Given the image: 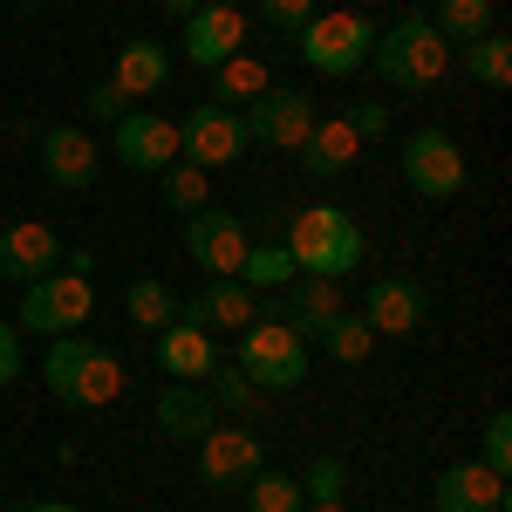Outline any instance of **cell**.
Listing matches in <instances>:
<instances>
[{"label":"cell","instance_id":"1","mask_svg":"<svg viewBox=\"0 0 512 512\" xmlns=\"http://www.w3.org/2000/svg\"><path fill=\"white\" fill-rule=\"evenodd\" d=\"M41 383L55 403H69V410H110L123 396V362L117 349H103V342H89V335H55L48 355H41Z\"/></svg>","mask_w":512,"mask_h":512},{"label":"cell","instance_id":"2","mask_svg":"<svg viewBox=\"0 0 512 512\" xmlns=\"http://www.w3.org/2000/svg\"><path fill=\"white\" fill-rule=\"evenodd\" d=\"M280 246L294 253L301 274H315V280H342V274L362 267V226H355V212H342V205H308V212H294Z\"/></svg>","mask_w":512,"mask_h":512},{"label":"cell","instance_id":"3","mask_svg":"<svg viewBox=\"0 0 512 512\" xmlns=\"http://www.w3.org/2000/svg\"><path fill=\"white\" fill-rule=\"evenodd\" d=\"M451 41L431 28V14H403L396 28H376V48H369V62H376V76L390 82V89H431V82L451 76Z\"/></svg>","mask_w":512,"mask_h":512},{"label":"cell","instance_id":"4","mask_svg":"<svg viewBox=\"0 0 512 512\" xmlns=\"http://www.w3.org/2000/svg\"><path fill=\"white\" fill-rule=\"evenodd\" d=\"M287 48H294L315 76H355V69L369 62V48H376V21L355 14V7H321Z\"/></svg>","mask_w":512,"mask_h":512},{"label":"cell","instance_id":"5","mask_svg":"<svg viewBox=\"0 0 512 512\" xmlns=\"http://www.w3.org/2000/svg\"><path fill=\"white\" fill-rule=\"evenodd\" d=\"M233 369L267 396L301 390V383H308V342H301L287 321H246V328H239V362Z\"/></svg>","mask_w":512,"mask_h":512},{"label":"cell","instance_id":"6","mask_svg":"<svg viewBox=\"0 0 512 512\" xmlns=\"http://www.w3.org/2000/svg\"><path fill=\"white\" fill-rule=\"evenodd\" d=\"M96 315V287L82 274H69V267H55V274H41L21 287V308H14V328L21 335H76L82 321Z\"/></svg>","mask_w":512,"mask_h":512},{"label":"cell","instance_id":"7","mask_svg":"<svg viewBox=\"0 0 512 512\" xmlns=\"http://www.w3.org/2000/svg\"><path fill=\"white\" fill-rule=\"evenodd\" d=\"M396 164H403V185H410L417 198H431V205L465 192V151H458L444 130H410Z\"/></svg>","mask_w":512,"mask_h":512},{"label":"cell","instance_id":"8","mask_svg":"<svg viewBox=\"0 0 512 512\" xmlns=\"http://www.w3.org/2000/svg\"><path fill=\"white\" fill-rule=\"evenodd\" d=\"M198 451V478H205V492H239L246 478L267 465V444H260V431H246V424H212V431L192 444Z\"/></svg>","mask_w":512,"mask_h":512},{"label":"cell","instance_id":"9","mask_svg":"<svg viewBox=\"0 0 512 512\" xmlns=\"http://www.w3.org/2000/svg\"><path fill=\"white\" fill-rule=\"evenodd\" d=\"M246 246H253V239L239 226V212H226V205H198L192 219H185V253L198 260L205 280H239Z\"/></svg>","mask_w":512,"mask_h":512},{"label":"cell","instance_id":"10","mask_svg":"<svg viewBox=\"0 0 512 512\" xmlns=\"http://www.w3.org/2000/svg\"><path fill=\"white\" fill-rule=\"evenodd\" d=\"M178 158L198 164V171L239 164L246 158V117L239 110H219V103H198L192 117L178 123Z\"/></svg>","mask_w":512,"mask_h":512},{"label":"cell","instance_id":"11","mask_svg":"<svg viewBox=\"0 0 512 512\" xmlns=\"http://www.w3.org/2000/svg\"><path fill=\"white\" fill-rule=\"evenodd\" d=\"M239 117H246V144L301 151V137L315 130V103H308V89H267V96H253Z\"/></svg>","mask_w":512,"mask_h":512},{"label":"cell","instance_id":"12","mask_svg":"<svg viewBox=\"0 0 512 512\" xmlns=\"http://www.w3.org/2000/svg\"><path fill=\"white\" fill-rule=\"evenodd\" d=\"M239 48H246V14L239 7H192L185 21H178V55L192 62V69H219V62H233Z\"/></svg>","mask_w":512,"mask_h":512},{"label":"cell","instance_id":"13","mask_svg":"<svg viewBox=\"0 0 512 512\" xmlns=\"http://www.w3.org/2000/svg\"><path fill=\"white\" fill-rule=\"evenodd\" d=\"M41 151V171H48V185H62V192H89L96 185V171H103V151H96V137L76 130V123H48L35 137Z\"/></svg>","mask_w":512,"mask_h":512},{"label":"cell","instance_id":"14","mask_svg":"<svg viewBox=\"0 0 512 512\" xmlns=\"http://www.w3.org/2000/svg\"><path fill=\"white\" fill-rule=\"evenodd\" d=\"M110 130H117V164L123 171H151V178H158L164 164H178V123L158 117V110H123Z\"/></svg>","mask_w":512,"mask_h":512},{"label":"cell","instance_id":"15","mask_svg":"<svg viewBox=\"0 0 512 512\" xmlns=\"http://www.w3.org/2000/svg\"><path fill=\"white\" fill-rule=\"evenodd\" d=\"M424 315H431V294L410 274H383V280H369V294H362V321L376 335H410Z\"/></svg>","mask_w":512,"mask_h":512},{"label":"cell","instance_id":"16","mask_svg":"<svg viewBox=\"0 0 512 512\" xmlns=\"http://www.w3.org/2000/svg\"><path fill=\"white\" fill-rule=\"evenodd\" d=\"M151 417H158V431L171 437V444H198V437L212 431L226 410L212 403V390H205V383H164L158 403H151Z\"/></svg>","mask_w":512,"mask_h":512},{"label":"cell","instance_id":"17","mask_svg":"<svg viewBox=\"0 0 512 512\" xmlns=\"http://www.w3.org/2000/svg\"><path fill=\"white\" fill-rule=\"evenodd\" d=\"M55 267H62V239L48 233L41 219H21V226H7V233H0V280L28 287V280L55 274Z\"/></svg>","mask_w":512,"mask_h":512},{"label":"cell","instance_id":"18","mask_svg":"<svg viewBox=\"0 0 512 512\" xmlns=\"http://www.w3.org/2000/svg\"><path fill=\"white\" fill-rule=\"evenodd\" d=\"M178 321H192L205 335H219V328H246L253 321V287H239V280H198L192 294L178 301Z\"/></svg>","mask_w":512,"mask_h":512},{"label":"cell","instance_id":"19","mask_svg":"<svg viewBox=\"0 0 512 512\" xmlns=\"http://www.w3.org/2000/svg\"><path fill=\"white\" fill-rule=\"evenodd\" d=\"M164 82H171V48L151 35H130L117 48V69H110V89H117L123 103H137V96H158Z\"/></svg>","mask_w":512,"mask_h":512},{"label":"cell","instance_id":"20","mask_svg":"<svg viewBox=\"0 0 512 512\" xmlns=\"http://www.w3.org/2000/svg\"><path fill=\"white\" fill-rule=\"evenodd\" d=\"M437 512H506L512 506V492H506V478L499 472H485V465H451V472L437 478Z\"/></svg>","mask_w":512,"mask_h":512},{"label":"cell","instance_id":"21","mask_svg":"<svg viewBox=\"0 0 512 512\" xmlns=\"http://www.w3.org/2000/svg\"><path fill=\"white\" fill-rule=\"evenodd\" d=\"M158 369L171 383H205L219 369V342L192 321H171V328H158Z\"/></svg>","mask_w":512,"mask_h":512},{"label":"cell","instance_id":"22","mask_svg":"<svg viewBox=\"0 0 512 512\" xmlns=\"http://www.w3.org/2000/svg\"><path fill=\"white\" fill-rule=\"evenodd\" d=\"M355 158H362V137H355L342 117H328V123L315 117V130L301 137V164H308V178H342Z\"/></svg>","mask_w":512,"mask_h":512},{"label":"cell","instance_id":"23","mask_svg":"<svg viewBox=\"0 0 512 512\" xmlns=\"http://www.w3.org/2000/svg\"><path fill=\"white\" fill-rule=\"evenodd\" d=\"M205 76H212V89H205V96H212L219 110H246L253 96H267V89H274V69H267L260 55H246V48H239L233 62L205 69Z\"/></svg>","mask_w":512,"mask_h":512},{"label":"cell","instance_id":"24","mask_svg":"<svg viewBox=\"0 0 512 512\" xmlns=\"http://www.w3.org/2000/svg\"><path fill=\"white\" fill-rule=\"evenodd\" d=\"M431 28L451 41V48H472L478 35H492V28H499V0H437Z\"/></svg>","mask_w":512,"mask_h":512},{"label":"cell","instance_id":"25","mask_svg":"<svg viewBox=\"0 0 512 512\" xmlns=\"http://www.w3.org/2000/svg\"><path fill=\"white\" fill-rule=\"evenodd\" d=\"M123 315L137 321L144 335H158V328L178 321V294H171L158 274H144V280H130V287H123Z\"/></svg>","mask_w":512,"mask_h":512},{"label":"cell","instance_id":"26","mask_svg":"<svg viewBox=\"0 0 512 512\" xmlns=\"http://www.w3.org/2000/svg\"><path fill=\"white\" fill-rule=\"evenodd\" d=\"M294 274H301V267H294V253H287L280 239H267V246H246V260H239V287H253V294H280Z\"/></svg>","mask_w":512,"mask_h":512},{"label":"cell","instance_id":"27","mask_svg":"<svg viewBox=\"0 0 512 512\" xmlns=\"http://www.w3.org/2000/svg\"><path fill=\"white\" fill-rule=\"evenodd\" d=\"M465 76L478 82V89H506L512 82V41L492 28V35H478L472 48H465Z\"/></svg>","mask_w":512,"mask_h":512},{"label":"cell","instance_id":"28","mask_svg":"<svg viewBox=\"0 0 512 512\" xmlns=\"http://www.w3.org/2000/svg\"><path fill=\"white\" fill-rule=\"evenodd\" d=\"M239 492H246V512H301V506H308V499H301V478L267 472V465L246 478Z\"/></svg>","mask_w":512,"mask_h":512},{"label":"cell","instance_id":"29","mask_svg":"<svg viewBox=\"0 0 512 512\" xmlns=\"http://www.w3.org/2000/svg\"><path fill=\"white\" fill-rule=\"evenodd\" d=\"M205 178H212V171H198V164H164L158 171V198L164 205H171V212H185V219H192L198 205H212V192H205Z\"/></svg>","mask_w":512,"mask_h":512},{"label":"cell","instance_id":"30","mask_svg":"<svg viewBox=\"0 0 512 512\" xmlns=\"http://www.w3.org/2000/svg\"><path fill=\"white\" fill-rule=\"evenodd\" d=\"M205 390H212L219 410H239V417H260V410H267V390H253V383H246L239 369H226V362L205 376Z\"/></svg>","mask_w":512,"mask_h":512},{"label":"cell","instance_id":"31","mask_svg":"<svg viewBox=\"0 0 512 512\" xmlns=\"http://www.w3.org/2000/svg\"><path fill=\"white\" fill-rule=\"evenodd\" d=\"M321 349L335 355V362H369V349H376V328L362 315H335L328 321V335H321Z\"/></svg>","mask_w":512,"mask_h":512},{"label":"cell","instance_id":"32","mask_svg":"<svg viewBox=\"0 0 512 512\" xmlns=\"http://www.w3.org/2000/svg\"><path fill=\"white\" fill-rule=\"evenodd\" d=\"M478 465H485V472H499V478L512 472V417H506V410H492V417H485V437H478Z\"/></svg>","mask_w":512,"mask_h":512},{"label":"cell","instance_id":"33","mask_svg":"<svg viewBox=\"0 0 512 512\" xmlns=\"http://www.w3.org/2000/svg\"><path fill=\"white\" fill-rule=\"evenodd\" d=\"M342 492H349V465H342V458H315V465L301 472V499H315V506L342 499Z\"/></svg>","mask_w":512,"mask_h":512},{"label":"cell","instance_id":"34","mask_svg":"<svg viewBox=\"0 0 512 512\" xmlns=\"http://www.w3.org/2000/svg\"><path fill=\"white\" fill-rule=\"evenodd\" d=\"M315 14H321V0H260V21H267V28H280L287 41L301 35Z\"/></svg>","mask_w":512,"mask_h":512},{"label":"cell","instance_id":"35","mask_svg":"<svg viewBox=\"0 0 512 512\" xmlns=\"http://www.w3.org/2000/svg\"><path fill=\"white\" fill-rule=\"evenodd\" d=\"M362 137V144H376V137H390V103H349V117H342Z\"/></svg>","mask_w":512,"mask_h":512},{"label":"cell","instance_id":"36","mask_svg":"<svg viewBox=\"0 0 512 512\" xmlns=\"http://www.w3.org/2000/svg\"><path fill=\"white\" fill-rule=\"evenodd\" d=\"M82 110H89V123H117L123 110H130V103H123V96L110 89V82H96V89L82 96Z\"/></svg>","mask_w":512,"mask_h":512},{"label":"cell","instance_id":"37","mask_svg":"<svg viewBox=\"0 0 512 512\" xmlns=\"http://www.w3.org/2000/svg\"><path fill=\"white\" fill-rule=\"evenodd\" d=\"M21 369H28V362H21V328H14V321H0V390H7Z\"/></svg>","mask_w":512,"mask_h":512},{"label":"cell","instance_id":"38","mask_svg":"<svg viewBox=\"0 0 512 512\" xmlns=\"http://www.w3.org/2000/svg\"><path fill=\"white\" fill-rule=\"evenodd\" d=\"M62 267H69V274H82V280H89V274H96V253H89V246H76V253H62Z\"/></svg>","mask_w":512,"mask_h":512},{"label":"cell","instance_id":"39","mask_svg":"<svg viewBox=\"0 0 512 512\" xmlns=\"http://www.w3.org/2000/svg\"><path fill=\"white\" fill-rule=\"evenodd\" d=\"M14 512H76L69 499H28V506H14Z\"/></svg>","mask_w":512,"mask_h":512},{"label":"cell","instance_id":"40","mask_svg":"<svg viewBox=\"0 0 512 512\" xmlns=\"http://www.w3.org/2000/svg\"><path fill=\"white\" fill-rule=\"evenodd\" d=\"M192 7H205V0H164V14H171V21H185Z\"/></svg>","mask_w":512,"mask_h":512},{"label":"cell","instance_id":"41","mask_svg":"<svg viewBox=\"0 0 512 512\" xmlns=\"http://www.w3.org/2000/svg\"><path fill=\"white\" fill-rule=\"evenodd\" d=\"M301 512H349V506H342V499H328V506H315V499H308Z\"/></svg>","mask_w":512,"mask_h":512},{"label":"cell","instance_id":"42","mask_svg":"<svg viewBox=\"0 0 512 512\" xmlns=\"http://www.w3.org/2000/svg\"><path fill=\"white\" fill-rule=\"evenodd\" d=\"M212 7H239V0H212Z\"/></svg>","mask_w":512,"mask_h":512},{"label":"cell","instance_id":"43","mask_svg":"<svg viewBox=\"0 0 512 512\" xmlns=\"http://www.w3.org/2000/svg\"><path fill=\"white\" fill-rule=\"evenodd\" d=\"M410 7H424V0H410Z\"/></svg>","mask_w":512,"mask_h":512},{"label":"cell","instance_id":"44","mask_svg":"<svg viewBox=\"0 0 512 512\" xmlns=\"http://www.w3.org/2000/svg\"><path fill=\"white\" fill-rule=\"evenodd\" d=\"M0 512H7V506H0Z\"/></svg>","mask_w":512,"mask_h":512}]
</instances>
